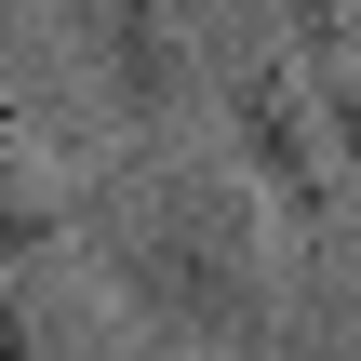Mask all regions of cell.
Wrapping results in <instances>:
<instances>
[{
	"instance_id": "4",
	"label": "cell",
	"mask_w": 361,
	"mask_h": 361,
	"mask_svg": "<svg viewBox=\"0 0 361 361\" xmlns=\"http://www.w3.org/2000/svg\"><path fill=\"white\" fill-rule=\"evenodd\" d=\"M281 27L322 80H361V0H281Z\"/></svg>"
},
{
	"instance_id": "3",
	"label": "cell",
	"mask_w": 361,
	"mask_h": 361,
	"mask_svg": "<svg viewBox=\"0 0 361 361\" xmlns=\"http://www.w3.org/2000/svg\"><path fill=\"white\" fill-rule=\"evenodd\" d=\"M268 361H361V255L335 241V228L295 241V295H281Z\"/></svg>"
},
{
	"instance_id": "5",
	"label": "cell",
	"mask_w": 361,
	"mask_h": 361,
	"mask_svg": "<svg viewBox=\"0 0 361 361\" xmlns=\"http://www.w3.org/2000/svg\"><path fill=\"white\" fill-rule=\"evenodd\" d=\"M201 361H214V348H201Z\"/></svg>"
},
{
	"instance_id": "1",
	"label": "cell",
	"mask_w": 361,
	"mask_h": 361,
	"mask_svg": "<svg viewBox=\"0 0 361 361\" xmlns=\"http://www.w3.org/2000/svg\"><path fill=\"white\" fill-rule=\"evenodd\" d=\"M80 228H94L107 281H121L147 322H174L188 348H214V361H268L281 295H295V214L268 201L255 161L161 147V161H134L121 188H94Z\"/></svg>"
},
{
	"instance_id": "2",
	"label": "cell",
	"mask_w": 361,
	"mask_h": 361,
	"mask_svg": "<svg viewBox=\"0 0 361 361\" xmlns=\"http://www.w3.org/2000/svg\"><path fill=\"white\" fill-rule=\"evenodd\" d=\"M281 0H107V67L147 121H228V94L281 54Z\"/></svg>"
}]
</instances>
